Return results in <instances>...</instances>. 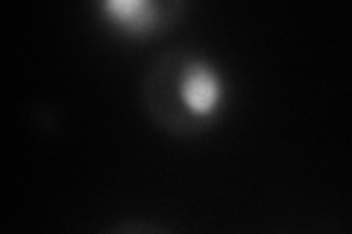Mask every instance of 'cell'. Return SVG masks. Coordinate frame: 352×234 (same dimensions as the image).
Instances as JSON below:
<instances>
[{"mask_svg": "<svg viewBox=\"0 0 352 234\" xmlns=\"http://www.w3.org/2000/svg\"><path fill=\"white\" fill-rule=\"evenodd\" d=\"M138 97L164 135L200 138L229 115L232 82L223 65L200 47H164L150 59Z\"/></svg>", "mask_w": 352, "mask_h": 234, "instance_id": "cell-1", "label": "cell"}, {"mask_svg": "<svg viewBox=\"0 0 352 234\" xmlns=\"http://www.w3.org/2000/svg\"><path fill=\"white\" fill-rule=\"evenodd\" d=\"M100 24L120 41H150L173 32L188 15L185 0H100Z\"/></svg>", "mask_w": 352, "mask_h": 234, "instance_id": "cell-2", "label": "cell"}, {"mask_svg": "<svg viewBox=\"0 0 352 234\" xmlns=\"http://www.w3.org/2000/svg\"><path fill=\"white\" fill-rule=\"evenodd\" d=\"M103 234H173L168 226H162L156 220H144V217H129L120 220L115 226H109Z\"/></svg>", "mask_w": 352, "mask_h": 234, "instance_id": "cell-3", "label": "cell"}]
</instances>
